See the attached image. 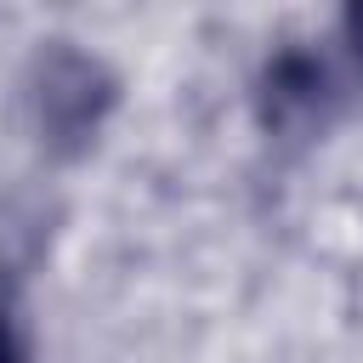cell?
<instances>
[{"mask_svg": "<svg viewBox=\"0 0 363 363\" xmlns=\"http://www.w3.org/2000/svg\"><path fill=\"white\" fill-rule=\"evenodd\" d=\"M108 108V79L96 62L85 57H68L57 51L45 62V79H40V125L51 136H91L96 119Z\"/></svg>", "mask_w": 363, "mask_h": 363, "instance_id": "1", "label": "cell"}, {"mask_svg": "<svg viewBox=\"0 0 363 363\" xmlns=\"http://www.w3.org/2000/svg\"><path fill=\"white\" fill-rule=\"evenodd\" d=\"M0 363H23V357H17V340H11V323H6V312H0Z\"/></svg>", "mask_w": 363, "mask_h": 363, "instance_id": "2", "label": "cell"}]
</instances>
